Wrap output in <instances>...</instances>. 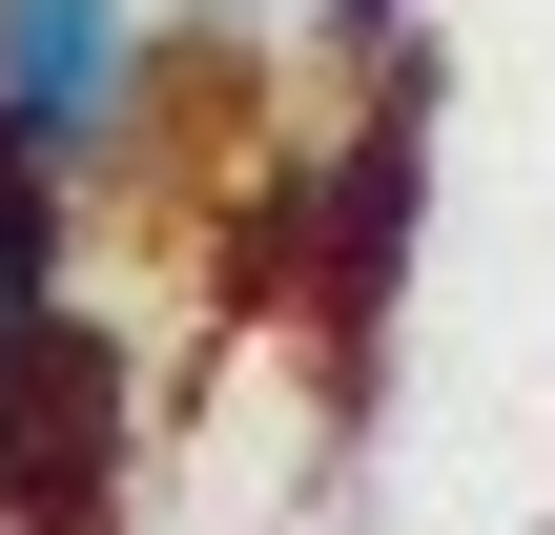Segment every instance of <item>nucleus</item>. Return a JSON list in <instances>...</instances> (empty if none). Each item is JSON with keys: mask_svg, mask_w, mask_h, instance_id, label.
I'll list each match as a JSON object with an SVG mask.
<instances>
[{"mask_svg": "<svg viewBox=\"0 0 555 535\" xmlns=\"http://www.w3.org/2000/svg\"><path fill=\"white\" fill-rule=\"evenodd\" d=\"M185 21H206V41H247V21H309V0H185Z\"/></svg>", "mask_w": 555, "mask_h": 535, "instance_id": "20e7f679", "label": "nucleus"}, {"mask_svg": "<svg viewBox=\"0 0 555 535\" xmlns=\"http://www.w3.org/2000/svg\"><path fill=\"white\" fill-rule=\"evenodd\" d=\"M412 21L433 0H309V41H350V62H412Z\"/></svg>", "mask_w": 555, "mask_h": 535, "instance_id": "7ed1b4c3", "label": "nucleus"}, {"mask_svg": "<svg viewBox=\"0 0 555 535\" xmlns=\"http://www.w3.org/2000/svg\"><path fill=\"white\" fill-rule=\"evenodd\" d=\"M0 144L103 186L144 144V0H0Z\"/></svg>", "mask_w": 555, "mask_h": 535, "instance_id": "f03ea898", "label": "nucleus"}, {"mask_svg": "<svg viewBox=\"0 0 555 535\" xmlns=\"http://www.w3.org/2000/svg\"><path fill=\"white\" fill-rule=\"evenodd\" d=\"M82 412H103V351L62 309V165L0 144V515L82 495Z\"/></svg>", "mask_w": 555, "mask_h": 535, "instance_id": "f257e3e1", "label": "nucleus"}]
</instances>
